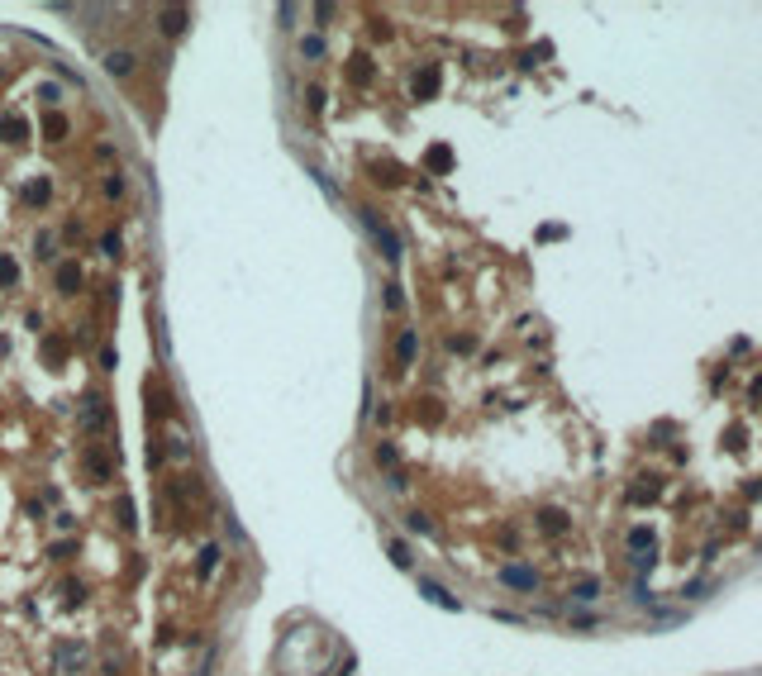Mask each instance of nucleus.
I'll return each mask as SVG.
<instances>
[{
    "instance_id": "7",
    "label": "nucleus",
    "mask_w": 762,
    "mask_h": 676,
    "mask_svg": "<svg viewBox=\"0 0 762 676\" xmlns=\"http://www.w3.org/2000/svg\"><path fill=\"white\" fill-rule=\"evenodd\" d=\"M48 200H53V181H48V176H33V181L24 186V205H29V210H43Z\"/></svg>"
},
{
    "instance_id": "5",
    "label": "nucleus",
    "mask_w": 762,
    "mask_h": 676,
    "mask_svg": "<svg viewBox=\"0 0 762 676\" xmlns=\"http://www.w3.org/2000/svg\"><path fill=\"white\" fill-rule=\"evenodd\" d=\"M67 352H72V343H67L62 333H48V338H43V348H38V357H43V367H62V362H67Z\"/></svg>"
},
{
    "instance_id": "10",
    "label": "nucleus",
    "mask_w": 762,
    "mask_h": 676,
    "mask_svg": "<svg viewBox=\"0 0 762 676\" xmlns=\"http://www.w3.org/2000/svg\"><path fill=\"white\" fill-rule=\"evenodd\" d=\"M424 167H429L434 176H443V172H453V148H448V143H434V148L424 153Z\"/></svg>"
},
{
    "instance_id": "23",
    "label": "nucleus",
    "mask_w": 762,
    "mask_h": 676,
    "mask_svg": "<svg viewBox=\"0 0 762 676\" xmlns=\"http://www.w3.org/2000/svg\"><path fill=\"white\" fill-rule=\"evenodd\" d=\"M300 53L310 57V62H320V57L329 53V43H324V38H320V33H310V38H300Z\"/></svg>"
},
{
    "instance_id": "22",
    "label": "nucleus",
    "mask_w": 762,
    "mask_h": 676,
    "mask_svg": "<svg viewBox=\"0 0 762 676\" xmlns=\"http://www.w3.org/2000/svg\"><path fill=\"white\" fill-rule=\"evenodd\" d=\"M539 529H544V534H562V529H567V514H562V510H544V514H539Z\"/></svg>"
},
{
    "instance_id": "14",
    "label": "nucleus",
    "mask_w": 762,
    "mask_h": 676,
    "mask_svg": "<svg viewBox=\"0 0 762 676\" xmlns=\"http://www.w3.org/2000/svg\"><path fill=\"white\" fill-rule=\"evenodd\" d=\"M596 595H600V581H596V576H581V581L572 586V600H576V605H591Z\"/></svg>"
},
{
    "instance_id": "26",
    "label": "nucleus",
    "mask_w": 762,
    "mask_h": 676,
    "mask_svg": "<svg viewBox=\"0 0 762 676\" xmlns=\"http://www.w3.org/2000/svg\"><path fill=\"white\" fill-rule=\"evenodd\" d=\"M657 490H662V486H657V476H648V486H634V490H629V500L643 505V500H657Z\"/></svg>"
},
{
    "instance_id": "34",
    "label": "nucleus",
    "mask_w": 762,
    "mask_h": 676,
    "mask_svg": "<svg viewBox=\"0 0 762 676\" xmlns=\"http://www.w3.org/2000/svg\"><path fill=\"white\" fill-rule=\"evenodd\" d=\"M100 248H105V253H110V257H119V234H114V229H110V234H105V239H100Z\"/></svg>"
},
{
    "instance_id": "3",
    "label": "nucleus",
    "mask_w": 762,
    "mask_h": 676,
    "mask_svg": "<svg viewBox=\"0 0 762 676\" xmlns=\"http://www.w3.org/2000/svg\"><path fill=\"white\" fill-rule=\"evenodd\" d=\"M500 586H510V591H539V571L510 562V567H500Z\"/></svg>"
},
{
    "instance_id": "35",
    "label": "nucleus",
    "mask_w": 762,
    "mask_h": 676,
    "mask_svg": "<svg viewBox=\"0 0 762 676\" xmlns=\"http://www.w3.org/2000/svg\"><path fill=\"white\" fill-rule=\"evenodd\" d=\"M167 453H172V458H190V448L181 443V438H167Z\"/></svg>"
},
{
    "instance_id": "30",
    "label": "nucleus",
    "mask_w": 762,
    "mask_h": 676,
    "mask_svg": "<svg viewBox=\"0 0 762 676\" xmlns=\"http://www.w3.org/2000/svg\"><path fill=\"white\" fill-rule=\"evenodd\" d=\"M401 305H405V296H401V286L391 281V286H386V310H401Z\"/></svg>"
},
{
    "instance_id": "8",
    "label": "nucleus",
    "mask_w": 762,
    "mask_h": 676,
    "mask_svg": "<svg viewBox=\"0 0 762 676\" xmlns=\"http://www.w3.org/2000/svg\"><path fill=\"white\" fill-rule=\"evenodd\" d=\"M414 352H419V333H414V329H401V333H396V367H410Z\"/></svg>"
},
{
    "instance_id": "36",
    "label": "nucleus",
    "mask_w": 762,
    "mask_h": 676,
    "mask_svg": "<svg viewBox=\"0 0 762 676\" xmlns=\"http://www.w3.org/2000/svg\"><path fill=\"white\" fill-rule=\"evenodd\" d=\"M53 243H57L53 234H38V257H53Z\"/></svg>"
},
{
    "instance_id": "27",
    "label": "nucleus",
    "mask_w": 762,
    "mask_h": 676,
    "mask_svg": "<svg viewBox=\"0 0 762 676\" xmlns=\"http://www.w3.org/2000/svg\"><path fill=\"white\" fill-rule=\"evenodd\" d=\"M448 348H453V352H472V348H477V338H472V333H453Z\"/></svg>"
},
{
    "instance_id": "19",
    "label": "nucleus",
    "mask_w": 762,
    "mask_h": 676,
    "mask_svg": "<svg viewBox=\"0 0 762 676\" xmlns=\"http://www.w3.org/2000/svg\"><path fill=\"white\" fill-rule=\"evenodd\" d=\"M348 82H353V86L372 82V57H362V53H357L353 62H348Z\"/></svg>"
},
{
    "instance_id": "28",
    "label": "nucleus",
    "mask_w": 762,
    "mask_h": 676,
    "mask_svg": "<svg viewBox=\"0 0 762 676\" xmlns=\"http://www.w3.org/2000/svg\"><path fill=\"white\" fill-rule=\"evenodd\" d=\"M410 529H414V534H434V524H429V514H410Z\"/></svg>"
},
{
    "instance_id": "11",
    "label": "nucleus",
    "mask_w": 762,
    "mask_h": 676,
    "mask_svg": "<svg viewBox=\"0 0 762 676\" xmlns=\"http://www.w3.org/2000/svg\"><path fill=\"white\" fill-rule=\"evenodd\" d=\"M219 557H224V548H219V543H205V548H200V557H195V576H200V581H210V571L219 567Z\"/></svg>"
},
{
    "instance_id": "24",
    "label": "nucleus",
    "mask_w": 762,
    "mask_h": 676,
    "mask_svg": "<svg viewBox=\"0 0 762 676\" xmlns=\"http://www.w3.org/2000/svg\"><path fill=\"white\" fill-rule=\"evenodd\" d=\"M386 553H391V562H396L401 571H410V567H414V553H410V543H391Z\"/></svg>"
},
{
    "instance_id": "32",
    "label": "nucleus",
    "mask_w": 762,
    "mask_h": 676,
    "mask_svg": "<svg viewBox=\"0 0 762 676\" xmlns=\"http://www.w3.org/2000/svg\"><path fill=\"white\" fill-rule=\"evenodd\" d=\"M310 176H315V181H320V190H324L329 200H338V186H334V181H329L324 172H310Z\"/></svg>"
},
{
    "instance_id": "1",
    "label": "nucleus",
    "mask_w": 762,
    "mask_h": 676,
    "mask_svg": "<svg viewBox=\"0 0 762 676\" xmlns=\"http://www.w3.org/2000/svg\"><path fill=\"white\" fill-rule=\"evenodd\" d=\"M362 229L372 234V243L381 248V257H386V262H401V239H396V234H391V229L381 224V215H377V210H362Z\"/></svg>"
},
{
    "instance_id": "20",
    "label": "nucleus",
    "mask_w": 762,
    "mask_h": 676,
    "mask_svg": "<svg viewBox=\"0 0 762 676\" xmlns=\"http://www.w3.org/2000/svg\"><path fill=\"white\" fill-rule=\"evenodd\" d=\"M86 472H91V476H100V481H105V476H114V462H110V458H100V453H96V448H91V453H86Z\"/></svg>"
},
{
    "instance_id": "31",
    "label": "nucleus",
    "mask_w": 762,
    "mask_h": 676,
    "mask_svg": "<svg viewBox=\"0 0 762 676\" xmlns=\"http://www.w3.org/2000/svg\"><path fill=\"white\" fill-rule=\"evenodd\" d=\"M119 524H124V529H134V500H119Z\"/></svg>"
},
{
    "instance_id": "9",
    "label": "nucleus",
    "mask_w": 762,
    "mask_h": 676,
    "mask_svg": "<svg viewBox=\"0 0 762 676\" xmlns=\"http://www.w3.org/2000/svg\"><path fill=\"white\" fill-rule=\"evenodd\" d=\"M0 138H5V143H24V138H29V119H24V114H0Z\"/></svg>"
},
{
    "instance_id": "13",
    "label": "nucleus",
    "mask_w": 762,
    "mask_h": 676,
    "mask_svg": "<svg viewBox=\"0 0 762 676\" xmlns=\"http://www.w3.org/2000/svg\"><path fill=\"white\" fill-rule=\"evenodd\" d=\"M105 419H110L105 400H96V396H91V400H86V410H82V429H86V433H96L100 424H105Z\"/></svg>"
},
{
    "instance_id": "12",
    "label": "nucleus",
    "mask_w": 762,
    "mask_h": 676,
    "mask_svg": "<svg viewBox=\"0 0 762 676\" xmlns=\"http://www.w3.org/2000/svg\"><path fill=\"white\" fill-rule=\"evenodd\" d=\"M419 595H424L429 605H443V610H463V605H458V595H448L438 581H419Z\"/></svg>"
},
{
    "instance_id": "38",
    "label": "nucleus",
    "mask_w": 762,
    "mask_h": 676,
    "mask_svg": "<svg viewBox=\"0 0 762 676\" xmlns=\"http://www.w3.org/2000/svg\"><path fill=\"white\" fill-rule=\"evenodd\" d=\"M748 500H762V481H748V490H743Z\"/></svg>"
},
{
    "instance_id": "17",
    "label": "nucleus",
    "mask_w": 762,
    "mask_h": 676,
    "mask_svg": "<svg viewBox=\"0 0 762 676\" xmlns=\"http://www.w3.org/2000/svg\"><path fill=\"white\" fill-rule=\"evenodd\" d=\"M43 134L53 138V143H62V138H67V114L48 110V114H43Z\"/></svg>"
},
{
    "instance_id": "37",
    "label": "nucleus",
    "mask_w": 762,
    "mask_h": 676,
    "mask_svg": "<svg viewBox=\"0 0 762 676\" xmlns=\"http://www.w3.org/2000/svg\"><path fill=\"white\" fill-rule=\"evenodd\" d=\"M57 96H62V91H57V86H53V82H43V86H38V100H48V105H53Z\"/></svg>"
},
{
    "instance_id": "21",
    "label": "nucleus",
    "mask_w": 762,
    "mask_h": 676,
    "mask_svg": "<svg viewBox=\"0 0 762 676\" xmlns=\"http://www.w3.org/2000/svg\"><path fill=\"white\" fill-rule=\"evenodd\" d=\"M377 467H386V472H401V448H396V443H377Z\"/></svg>"
},
{
    "instance_id": "2",
    "label": "nucleus",
    "mask_w": 762,
    "mask_h": 676,
    "mask_svg": "<svg viewBox=\"0 0 762 676\" xmlns=\"http://www.w3.org/2000/svg\"><path fill=\"white\" fill-rule=\"evenodd\" d=\"M438 86H443V72H438V62H424V67L410 77V96H414V100H434Z\"/></svg>"
},
{
    "instance_id": "18",
    "label": "nucleus",
    "mask_w": 762,
    "mask_h": 676,
    "mask_svg": "<svg viewBox=\"0 0 762 676\" xmlns=\"http://www.w3.org/2000/svg\"><path fill=\"white\" fill-rule=\"evenodd\" d=\"M10 286H20V262L10 253H0V291H10Z\"/></svg>"
},
{
    "instance_id": "16",
    "label": "nucleus",
    "mask_w": 762,
    "mask_h": 676,
    "mask_svg": "<svg viewBox=\"0 0 762 676\" xmlns=\"http://www.w3.org/2000/svg\"><path fill=\"white\" fill-rule=\"evenodd\" d=\"M186 10H163V33L167 38H177V33H186Z\"/></svg>"
},
{
    "instance_id": "29",
    "label": "nucleus",
    "mask_w": 762,
    "mask_h": 676,
    "mask_svg": "<svg viewBox=\"0 0 762 676\" xmlns=\"http://www.w3.org/2000/svg\"><path fill=\"white\" fill-rule=\"evenodd\" d=\"M305 105H310V110H324V86H310V91H305Z\"/></svg>"
},
{
    "instance_id": "6",
    "label": "nucleus",
    "mask_w": 762,
    "mask_h": 676,
    "mask_svg": "<svg viewBox=\"0 0 762 676\" xmlns=\"http://www.w3.org/2000/svg\"><path fill=\"white\" fill-rule=\"evenodd\" d=\"M100 62H105V72H110V77H129V72L138 67V57L129 53V48H110V53L100 57Z\"/></svg>"
},
{
    "instance_id": "4",
    "label": "nucleus",
    "mask_w": 762,
    "mask_h": 676,
    "mask_svg": "<svg viewBox=\"0 0 762 676\" xmlns=\"http://www.w3.org/2000/svg\"><path fill=\"white\" fill-rule=\"evenodd\" d=\"M53 286L62 291V296H77V291H82V262H57Z\"/></svg>"
},
{
    "instance_id": "33",
    "label": "nucleus",
    "mask_w": 762,
    "mask_h": 676,
    "mask_svg": "<svg viewBox=\"0 0 762 676\" xmlns=\"http://www.w3.org/2000/svg\"><path fill=\"white\" fill-rule=\"evenodd\" d=\"M110 195V200H119V195H124V181H119V176H105V186H100Z\"/></svg>"
},
{
    "instance_id": "25",
    "label": "nucleus",
    "mask_w": 762,
    "mask_h": 676,
    "mask_svg": "<svg viewBox=\"0 0 762 676\" xmlns=\"http://www.w3.org/2000/svg\"><path fill=\"white\" fill-rule=\"evenodd\" d=\"M629 548L634 553H653V529H629Z\"/></svg>"
},
{
    "instance_id": "15",
    "label": "nucleus",
    "mask_w": 762,
    "mask_h": 676,
    "mask_svg": "<svg viewBox=\"0 0 762 676\" xmlns=\"http://www.w3.org/2000/svg\"><path fill=\"white\" fill-rule=\"evenodd\" d=\"M372 172H377L381 186H396V181H405V167H401V163H372Z\"/></svg>"
}]
</instances>
